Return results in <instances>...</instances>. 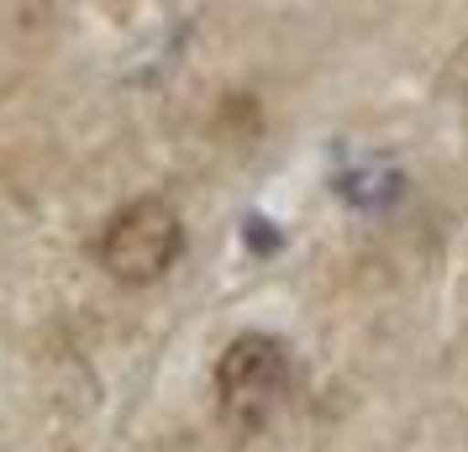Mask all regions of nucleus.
I'll list each match as a JSON object with an SVG mask.
<instances>
[{"instance_id":"obj_2","label":"nucleus","mask_w":468,"mask_h":452,"mask_svg":"<svg viewBox=\"0 0 468 452\" xmlns=\"http://www.w3.org/2000/svg\"><path fill=\"white\" fill-rule=\"evenodd\" d=\"M290 394V347L274 331H242L216 363V405L232 426H263Z\"/></svg>"},{"instance_id":"obj_1","label":"nucleus","mask_w":468,"mask_h":452,"mask_svg":"<svg viewBox=\"0 0 468 452\" xmlns=\"http://www.w3.org/2000/svg\"><path fill=\"white\" fill-rule=\"evenodd\" d=\"M101 268L116 284H158L174 263L185 258V221L164 194H137L132 205L106 221L101 232Z\"/></svg>"}]
</instances>
